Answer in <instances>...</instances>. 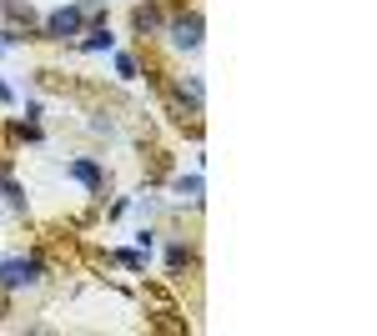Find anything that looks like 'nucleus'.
I'll return each mask as SVG.
<instances>
[{
	"label": "nucleus",
	"mask_w": 377,
	"mask_h": 336,
	"mask_svg": "<svg viewBox=\"0 0 377 336\" xmlns=\"http://www.w3.org/2000/svg\"><path fill=\"white\" fill-rule=\"evenodd\" d=\"M171 35H176L181 50H196L201 45V16H176L171 21Z\"/></svg>",
	"instance_id": "obj_2"
},
{
	"label": "nucleus",
	"mask_w": 377,
	"mask_h": 336,
	"mask_svg": "<svg viewBox=\"0 0 377 336\" xmlns=\"http://www.w3.org/2000/svg\"><path fill=\"white\" fill-rule=\"evenodd\" d=\"M45 30H50V35H61V40L76 35V30H81V11H56V16L45 21Z\"/></svg>",
	"instance_id": "obj_3"
},
{
	"label": "nucleus",
	"mask_w": 377,
	"mask_h": 336,
	"mask_svg": "<svg viewBox=\"0 0 377 336\" xmlns=\"http://www.w3.org/2000/svg\"><path fill=\"white\" fill-rule=\"evenodd\" d=\"M35 282H40V261H26V256L0 261V286H35Z\"/></svg>",
	"instance_id": "obj_1"
},
{
	"label": "nucleus",
	"mask_w": 377,
	"mask_h": 336,
	"mask_svg": "<svg viewBox=\"0 0 377 336\" xmlns=\"http://www.w3.org/2000/svg\"><path fill=\"white\" fill-rule=\"evenodd\" d=\"M71 176H76V181H86L91 191H101V171H96L91 161H76V166H71Z\"/></svg>",
	"instance_id": "obj_4"
}]
</instances>
